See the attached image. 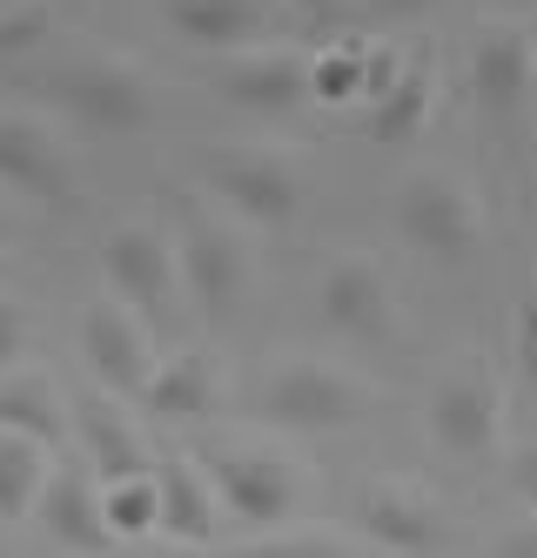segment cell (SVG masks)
<instances>
[{"label": "cell", "instance_id": "cell-11", "mask_svg": "<svg viewBox=\"0 0 537 558\" xmlns=\"http://www.w3.org/2000/svg\"><path fill=\"white\" fill-rule=\"evenodd\" d=\"M316 310H322V324L337 330L343 343H390V337H396V296H390V276H383L377 256H363V250H343L337 263L322 269Z\"/></svg>", "mask_w": 537, "mask_h": 558}, {"label": "cell", "instance_id": "cell-6", "mask_svg": "<svg viewBox=\"0 0 537 558\" xmlns=\"http://www.w3.org/2000/svg\"><path fill=\"white\" fill-rule=\"evenodd\" d=\"M430 437H437V451L464 458V464L498 451V437H504V384H498V371L477 364V356H457L430 390Z\"/></svg>", "mask_w": 537, "mask_h": 558}, {"label": "cell", "instance_id": "cell-20", "mask_svg": "<svg viewBox=\"0 0 537 558\" xmlns=\"http://www.w3.org/2000/svg\"><path fill=\"white\" fill-rule=\"evenodd\" d=\"M222 518H229V505L216 492V471L209 464L161 458V525H169L182 545H209Z\"/></svg>", "mask_w": 537, "mask_h": 558}, {"label": "cell", "instance_id": "cell-25", "mask_svg": "<svg viewBox=\"0 0 537 558\" xmlns=\"http://www.w3.org/2000/svg\"><path fill=\"white\" fill-rule=\"evenodd\" d=\"M309 95L316 101H356L363 95V41H337L309 54Z\"/></svg>", "mask_w": 537, "mask_h": 558}, {"label": "cell", "instance_id": "cell-12", "mask_svg": "<svg viewBox=\"0 0 537 558\" xmlns=\"http://www.w3.org/2000/svg\"><path fill=\"white\" fill-rule=\"evenodd\" d=\"M471 95L490 122H517L537 95V34L524 21H484L471 41Z\"/></svg>", "mask_w": 537, "mask_h": 558}, {"label": "cell", "instance_id": "cell-5", "mask_svg": "<svg viewBox=\"0 0 537 558\" xmlns=\"http://www.w3.org/2000/svg\"><path fill=\"white\" fill-rule=\"evenodd\" d=\"M202 175H209L216 203L249 229H289L303 209V169H296L289 148H269V142L216 148L209 162H202Z\"/></svg>", "mask_w": 537, "mask_h": 558}, {"label": "cell", "instance_id": "cell-22", "mask_svg": "<svg viewBox=\"0 0 537 558\" xmlns=\"http://www.w3.org/2000/svg\"><path fill=\"white\" fill-rule=\"evenodd\" d=\"M54 445H40V437L27 430H8L0 424V518H34L40 492H48V477H54Z\"/></svg>", "mask_w": 537, "mask_h": 558}, {"label": "cell", "instance_id": "cell-28", "mask_svg": "<svg viewBox=\"0 0 537 558\" xmlns=\"http://www.w3.org/2000/svg\"><path fill=\"white\" fill-rule=\"evenodd\" d=\"M21 350H27V310L14 296H0V371L21 364Z\"/></svg>", "mask_w": 537, "mask_h": 558}, {"label": "cell", "instance_id": "cell-29", "mask_svg": "<svg viewBox=\"0 0 537 558\" xmlns=\"http://www.w3.org/2000/svg\"><path fill=\"white\" fill-rule=\"evenodd\" d=\"M282 545H289V551H350L356 538H350V532H337V525H309V532H289Z\"/></svg>", "mask_w": 537, "mask_h": 558}, {"label": "cell", "instance_id": "cell-13", "mask_svg": "<svg viewBox=\"0 0 537 558\" xmlns=\"http://www.w3.org/2000/svg\"><path fill=\"white\" fill-rule=\"evenodd\" d=\"M0 182L34 195V203L81 209V182H74L61 135L40 122V114H21V108H0Z\"/></svg>", "mask_w": 537, "mask_h": 558}, {"label": "cell", "instance_id": "cell-7", "mask_svg": "<svg viewBox=\"0 0 537 558\" xmlns=\"http://www.w3.org/2000/svg\"><path fill=\"white\" fill-rule=\"evenodd\" d=\"M74 343L88 356L95 384H108L114 397H142L148 371H155V330L148 310H135L129 296H88L74 316Z\"/></svg>", "mask_w": 537, "mask_h": 558}, {"label": "cell", "instance_id": "cell-27", "mask_svg": "<svg viewBox=\"0 0 537 558\" xmlns=\"http://www.w3.org/2000/svg\"><path fill=\"white\" fill-rule=\"evenodd\" d=\"M403 48L390 41V34H377V41H363V101H377L390 82H396V74H403Z\"/></svg>", "mask_w": 537, "mask_h": 558}, {"label": "cell", "instance_id": "cell-2", "mask_svg": "<svg viewBox=\"0 0 537 558\" xmlns=\"http://www.w3.org/2000/svg\"><path fill=\"white\" fill-rule=\"evenodd\" d=\"M48 95L68 114V129L95 135V142H129V135L155 129V114H161L148 68L129 54H74L48 82Z\"/></svg>", "mask_w": 537, "mask_h": 558}, {"label": "cell", "instance_id": "cell-34", "mask_svg": "<svg viewBox=\"0 0 537 558\" xmlns=\"http://www.w3.org/2000/svg\"><path fill=\"white\" fill-rule=\"evenodd\" d=\"M0 545H8V518H0Z\"/></svg>", "mask_w": 537, "mask_h": 558}, {"label": "cell", "instance_id": "cell-4", "mask_svg": "<svg viewBox=\"0 0 537 558\" xmlns=\"http://www.w3.org/2000/svg\"><path fill=\"white\" fill-rule=\"evenodd\" d=\"M377 411L369 377H356L337 356H282L263 377V417L276 430H350Z\"/></svg>", "mask_w": 537, "mask_h": 558}, {"label": "cell", "instance_id": "cell-33", "mask_svg": "<svg viewBox=\"0 0 537 558\" xmlns=\"http://www.w3.org/2000/svg\"><path fill=\"white\" fill-rule=\"evenodd\" d=\"M504 551H537V518L517 525V532H504Z\"/></svg>", "mask_w": 537, "mask_h": 558}, {"label": "cell", "instance_id": "cell-10", "mask_svg": "<svg viewBox=\"0 0 537 558\" xmlns=\"http://www.w3.org/2000/svg\"><path fill=\"white\" fill-rule=\"evenodd\" d=\"M216 95L242 114H289L309 101V54L289 41H249L216 61Z\"/></svg>", "mask_w": 537, "mask_h": 558}, {"label": "cell", "instance_id": "cell-19", "mask_svg": "<svg viewBox=\"0 0 537 558\" xmlns=\"http://www.w3.org/2000/svg\"><path fill=\"white\" fill-rule=\"evenodd\" d=\"M142 404H148L155 417H182V424L209 417V411L222 404V364H216L209 350H175V356H161V364L148 371V384H142Z\"/></svg>", "mask_w": 537, "mask_h": 558}, {"label": "cell", "instance_id": "cell-23", "mask_svg": "<svg viewBox=\"0 0 537 558\" xmlns=\"http://www.w3.org/2000/svg\"><path fill=\"white\" fill-rule=\"evenodd\" d=\"M101 498H108V525H114V538H148V532L161 525V464H155V471L101 477Z\"/></svg>", "mask_w": 537, "mask_h": 558}, {"label": "cell", "instance_id": "cell-24", "mask_svg": "<svg viewBox=\"0 0 537 558\" xmlns=\"http://www.w3.org/2000/svg\"><path fill=\"white\" fill-rule=\"evenodd\" d=\"M54 41V0H14L0 8V74L21 68L27 54H40Z\"/></svg>", "mask_w": 537, "mask_h": 558}, {"label": "cell", "instance_id": "cell-14", "mask_svg": "<svg viewBox=\"0 0 537 558\" xmlns=\"http://www.w3.org/2000/svg\"><path fill=\"white\" fill-rule=\"evenodd\" d=\"M161 21H169L188 48H249V41H282L289 34V0H161Z\"/></svg>", "mask_w": 537, "mask_h": 558}, {"label": "cell", "instance_id": "cell-1", "mask_svg": "<svg viewBox=\"0 0 537 558\" xmlns=\"http://www.w3.org/2000/svg\"><path fill=\"white\" fill-rule=\"evenodd\" d=\"M175 256H182V296H195V310L209 324H229L249 296V243L222 203L182 189L175 195Z\"/></svg>", "mask_w": 537, "mask_h": 558}, {"label": "cell", "instance_id": "cell-15", "mask_svg": "<svg viewBox=\"0 0 537 558\" xmlns=\"http://www.w3.org/2000/svg\"><path fill=\"white\" fill-rule=\"evenodd\" d=\"M363 538L383 551H430L443 545V505L417 477H369L363 485Z\"/></svg>", "mask_w": 537, "mask_h": 558}, {"label": "cell", "instance_id": "cell-31", "mask_svg": "<svg viewBox=\"0 0 537 558\" xmlns=\"http://www.w3.org/2000/svg\"><path fill=\"white\" fill-rule=\"evenodd\" d=\"M430 8H443V0H369V14H377V21H424Z\"/></svg>", "mask_w": 537, "mask_h": 558}, {"label": "cell", "instance_id": "cell-35", "mask_svg": "<svg viewBox=\"0 0 537 558\" xmlns=\"http://www.w3.org/2000/svg\"><path fill=\"white\" fill-rule=\"evenodd\" d=\"M0 229H8V216H0Z\"/></svg>", "mask_w": 537, "mask_h": 558}, {"label": "cell", "instance_id": "cell-36", "mask_svg": "<svg viewBox=\"0 0 537 558\" xmlns=\"http://www.w3.org/2000/svg\"><path fill=\"white\" fill-rule=\"evenodd\" d=\"M0 269H8V256H0Z\"/></svg>", "mask_w": 537, "mask_h": 558}, {"label": "cell", "instance_id": "cell-8", "mask_svg": "<svg viewBox=\"0 0 537 558\" xmlns=\"http://www.w3.org/2000/svg\"><path fill=\"white\" fill-rule=\"evenodd\" d=\"M209 471L229 518H242V525H282L303 505V471L282 445H222Z\"/></svg>", "mask_w": 537, "mask_h": 558}, {"label": "cell", "instance_id": "cell-18", "mask_svg": "<svg viewBox=\"0 0 537 558\" xmlns=\"http://www.w3.org/2000/svg\"><path fill=\"white\" fill-rule=\"evenodd\" d=\"M0 424L40 437V445H61V437L74 430V397L61 390L54 371L8 364V371H0Z\"/></svg>", "mask_w": 537, "mask_h": 558}, {"label": "cell", "instance_id": "cell-30", "mask_svg": "<svg viewBox=\"0 0 537 558\" xmlns=\"http://www.w3.org/2000/svg\"><path fill=\"white\" fill-rule=\"evenodd\" d=\"M511 485H517V498H524V505L537 511V437H530V445H524V451L511 458Z\"/></svg>", "mask_w": 537, "mask_h": 558}, {"label": "cell", "instance_id": "cell-16", "mask_svg": "<svg viewBox=\"0 0 537 558\" xmlns=\"http://www.w3.org/2000/svg\"><path fill=\"white\" fill-rule=\"evenodd\" d=\"M34 518H40V532L54 545H68V551H108V538H114L108 498H101V471H74V464L54 471L40 505H34Z\"/></svg>", "mask_w": 537, "mask_h": 558}, {"label": "cell", "instance_id": "cell-17", "mask_svg": "<svg viewBox=\"0 0 537 558\" xmlns=\"http://www.w3.org/2000/svg\"><path fill=\"white\" fill-rule=\"evenodd\" d=\"M74 437H81V451L95 458L101 477H121V471H155V451H148V437L142 424L121 411V397L108 384H95L88 397H74Z\"/></svg>", "mask_w": 537, "mask_h": 558}, {"label": "cell", "instance_id": "cell-21", "mask_svg": "<svg viewBox=\"0 0 537 558\" xmlns=\"http://www.w3.org/2000/svg\"><path fill=\"white\" fill-rule=\"evenodd\" d=\"M430 108H437V61H403V74L369 101V135L377 142H410V135H424Z\"/></svg>", "mask_w": 537, "mask_h": 558}, {"label": "cell", "instance_id": "cell-3", "mask_svg": "<svg viewBox=\"0 0 537 558\" xmlns=\"http://www.w3.org/2000/svg\"><path fill=\"white\" fill-rule=\"evenodd\" d=\"M390 222H396L403 243L417 256H430V263H471L484 250V235H490V216L477 203V189L464 175H450V169H410L396 182Z\"/></svg>", "mask_w": 537, "mask_h": 558}, {"label": "cell", "instance_id": "cell-32", "mask_svg": "<svg viewBox=\"0 0 537 558\" xmlns=\"http://www.w3.org/2000/svg\"><path fill=\"white\" fill-rule=\"evenodd\" d=\"M350 8V0H289V14H303V21H337Z\"/></svg>", "mask_w": 537, "mask_h": 558}, {"label": "cell", "instance_id": "cell-26", "mask_svg": "<svg viewBox=\"0 0 537 558\" xmlns=\"http://www.w3.org/2000/svg\"><path fill=\"white\" fill-rule=\"evenodd\" d=\"M511 350H517V371L537 384V269L524 276L517 310H511Z\"/></svg>", "mask_w": 537, "mask_h": 558}, {"label": "cell", "instance_id": "cell-9", "mask_svg": "<svg viewBox=\"0 0 537 558\" xmlns=\"http://www.w3.org/2000/svg\"><path fill=\"white\" fill-rule=\"evenodd\" d=\"M101 276H108L114 296H129V303L148 310V316L175 310V296H182L175 229H169V222H148V216L108 229V243H101Z\"/></svg>", "mask_w": 537, "mask_h": 558}]
</instances>
